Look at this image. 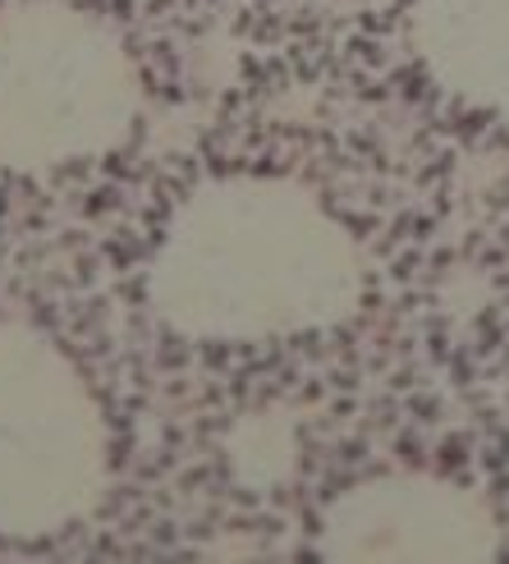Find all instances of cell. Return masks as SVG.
<instances>
[{
	"mask_svg": "<svg viewBox=\"0 0 509 564\" xmlns=\"http://www.w3.org/2000/svg\"><path fill=\"white\" fill-rule=\"evenodd\" d=\"M367 294L358 235L303 180L216 175L170 212L152 317L193 345H271L345 326Z\"/></svg>",
	"mask_w": 509,
	"mask_h": 564,
	"instance_id": "6da1fadb",
	"label": "cell"
},
{
	"mask_svg": "<svg viewBox=\"0 0 509 564\" xmlns=\"http://www.w3.org/2000/svg\"><path fill=\"white\" fill-rule=\"evenodd\" d=\"M138 116L143 78L116 23L65 0L0 10V171L116 152Z\"/></svg>",
	"mask_w": 509,
	"mask_h": 564,
	"instance_id": "7a4b0ae2",
	"label": "cell"
},
{
	"mask_svg": "<svg viewBox=\"0 0 509 564\" xmlns=\"http://www.w3.org/2000/svg\"><path fill=\"white\" fill-rule=\"evenodd\" d=\"M110 487V427L74 358L28 322H0V532L55 538Z\"/></svg>",
	"mask_w": 509,
	"mask_h": 564,
	"instance_id": "3957f363",
	"label": "cell"
},
{
	"mask_svg": "<svg viewBox=\"0 0 509 564\" xmlns=\"http://www.w3.org/2000/svg\"><path fill=\"white\" fill-rule=\"evenodd\" d=\"M500 546L491 500L422 468L354 482L317 523V555L339 564H487Z\"/></svg>",
	"mask_w": 509,
	"mask_h": 564,
	"instance_id": "277c9868",
	"label": "cell"
},
{
	"mask_svg": "<svg viewBox=\"0 0 509 564\" xmlns=\"http://www.w3.org/2000/svg\"><path fill=\"white\" fill-rule=\"evenodd\" d=\"M409 42L441 93L509 120V0H413Z\"/></svg>",
	"mask_w": 509,
	"mask_h": 564,
	"instance_id": "5b68a950",
	"label": "cell"
},
{
	"mask_svg": "<svg viewBox=\"0 0 509 564\" xmlns=\"http://www.w3.org/2000/svg\"><path fill=\"white\" fill-rule=\"evenodd\" d=\"M299 422L285 409H252L225 432V464L248 491H275L299 473Z\"/></svg>",
	"mask_w": 509,
	"mask_h": 564,
	"instance_id": "8992f818",
	"label": "cell"
}]
</instances>
